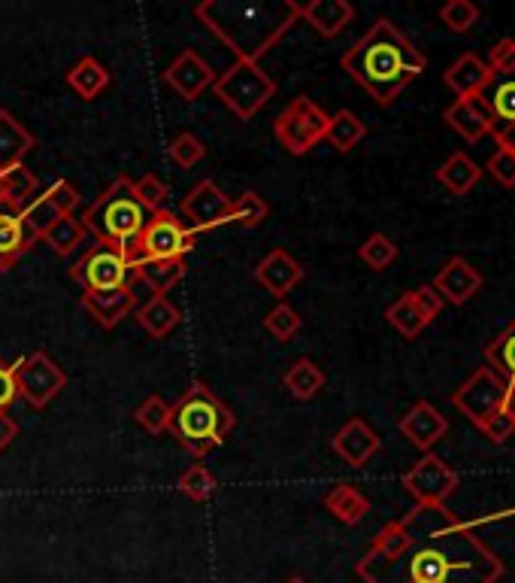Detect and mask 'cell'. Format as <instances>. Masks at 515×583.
Wrapping results in <instances>:
<instances>
[{"label": "cell", "mask_w": 515, "mask_h": 583, "mask_svg": "<svg viewBox=\"0 0 515 583\" xmlns=\"http://www.w3.org/2000/svg\"><path fill=\"white\" fill-rule=\"evenodd\" d=\"M358 258H361L364 265L370 270H385L394 265V258H397V243L391 241L389 234H370L367 241L358 246Z\"/></svg>", "instance_id": "obj_36"}, {"label": "cell", "mask_w": 515, "mask_h": 583, "mask_svg": "<svg viewBox=\"0 0 515 583\" xmlns=\"http://www.w3.org/2000/svg\"><path fill=\"white\" fill-rule=\"evenodd\" d=\"M19 219H22V226H25V231H28L34 241H42V234L56 226L58 219H61V214H58L56 207L42 198V195H37V198L30 201L28 207L19 214Z\"/></svg>", "instance_id": "obj_38"}, {"label": "cell", "mask_w": 515, "mask_h": 583, "mask_svg": "<svg viewBox=\"0 0 515 583\" xmlns=\"http://www.w3.org/2000/svg\"><path fill=\"white\" fill-rule=\"evenodd\" d=\"M301 326H304V319H301V314L294 311L292 304H285V301H279L277 307L270 311V314L265 316V328L277 338V341H292L294 335L301 331Z\"/></svg>", "instance_id": "obj_41"}, {"label": "cell", "mask_w": 515, "mask_h": 583, "mask_svg": "<svg viewBox=\"0 0 515 583\" xmlns=\"http://www.w3.org/2000/svg\"><path fill=\"white\" fill-rule=\"evenodd\" d=\"M85 234H88V231H85L83 219L70 214V216H61L56 226L42 234V243H46L56 256L70 258L85 243Z\"/></svg>", "instance_id": "obj_32"}, {"label": "cell", "mask_w": 515, "mask_h": 583, "mask_svg": "<svg viewBox=\"0 0 515 583\" xmlns=\"http://www.w3.org/2000/svg\"><path fill=\"white\" fill-rule=\"evenodd\" d=\"M301 19L312 25V31L324 37V40H331L336 34H343V31L352 25V19H355V7L348 3V0H312L307 7H301Z\"/></svg>", "instance_id": "obj_20"}, {"label": "cell", "mask_w": 515, "mask_h": 583, "mask_svg": "<svg viewBox=\"0 0 515 583\" xmlns=\"http://www.w3.org/2000/svg\"><path fill=\"white\" fill-rule=\"evenodd\" d=\"M204 28L219 37L237 61H258L294 28L301 3L294 0H207L195 7Z\"/></svg>", "instance_id": "obj_3"}, {"label": "cell", "mask_w": 515, "mask_h": 583, "mask_svg": "<svg viewBox=\"0 0 515 583\" xmlns=\"http://www.w3.org/2000/svg\"><path fill=\"white\" fill-rule=\"evenodd\" d=\"M168 156L173 165H180V168H195L197 161H204L207 158V146H204V141L197 137V134H192V131H182L180 137H173V143H170Z\"/></svg>", "instance_id": "obj_43"}, {"label": "cell", "mask_w": 515, "mask_h": 583, "mask_svg": "<svg viewBox=\"0 0 515 583\" xmlns=\"http://www.w3.org/2000/svg\"><path fill=\"white\" fill-rule=\"evenodd\" d=\"M285 583H309V581H304V578H289Z\"/></svg>", "instance_id": "obj_55"}, {"label": "cell", "mask_w": 515, "mask_h": 583, "mask_svg": "<svg viewBox=\"0 0 515 583\" xmlns=\"http://www.w3.org/2000/svg\"><path fill=\"white\" fill-rule=\"evenodd\" d=\"M255 280L265 286L270 295H277L279 301L292 292L294 286L304 280V268L294 256H289L285 250H273L270 256L261 258V265L255 268Z\"/></svg>", "instance_id": "obj_19"}, {"label": "cell", "mask_w": 515, "mask_h": 583, "mask_svg": "<svg viewBox=\"0 0 515 583\" xmlns=\"http://www.w3.org/2000/svg\"><path fill=\"white\" fill-rule=\"evenodd\" d=\"M385 319H389L391 326L404 335L406 341H416L418 335L428 328V319L421 316V311L416 307V301H413V295H409V292H406V295H401V299L391 304L389 311H385Z\"/></svg>", "instance_id": "obj_35"}, {"label": "cell", "mask_w": 515, "mask_h": 583, "mask_svg": "<svg viewBox=\"0 0 515 583\" xmlns=\"http://www.w3.org/2000/svg\"><path fill=\"white\" fill-rule=\"evenodd\" d=\"M491 92L486 95L488 107L498 122H515V76L510 80H494L491 83Z\"/></svg>", "instance_id": "obj_44"}, {"label": "cell", "mask_w": 515, "mask_h": 583, "mask_svg": "<svg viewBox=\"0 0 515 583\" xmlns=\"http://www.w3.org/2000/svg\"><path fill=\"white\" fill-rule=\"evenodd\" d=\"M185 277V258H143L134 262V280L149 286L152 295H168Z\"/></svg>", "instance_id": "obj_25"}, {"label": "cell", "mask_w": 515, "mask_h": 583, "mask_svg": "<svg viewBox=\"0 0 515 583\" xmlns=\"http://www.w3.org/2000/svg\"><path fill=\"white\" fill-rule=\"evenodd\" d=\"M267 216H270V207L258 192H243L237 201H231V226L258 228Z\"/></svg>", "instance_id": "obj_37"}, {"label": "cell", "mask_w": 515, "mask_h": 583, "mask_svg": "<svg viewBox=\"0 0 515 583\" xmlns=\"http://www.w3.org/2000/svg\"><path fill=\"white\" fill-rule=\"evenodd\" d=\"M34 238H30L22 219L15 210H7L0 207V270H10L19 262V258L28 253L34 246Z\"/></svg>", "instance_id": "obj_26"}, {"label": "cell", "mask_w": 515, "mask_h": 583, "mask_svg": "<svg viewBox=\"0 0 515 583\" xmlns=\"http://www.w3.org/2000/svg\"><path fill=\"white\" fill-rule=\"evenodd\" d=\"M379 447H382L379 435L364 423L361 416H352L331 438V450L346 462L348 469H364L379 453Z\"/></svg>", "instance_id": "obj_18"}, {"label": "cell", "mask_w": 515, "mask_h": 583, "mask_svg": "<svg viewBox=\"0 0 515 583\" xmlns=\"http://www.w3.org/2000/svg\"><path fill=\"white\" fill-rule=\"evenodd\" d=\"M486 171L491 173V180H494L498 185H503V189H515V156L513 153H506V149L491 153Z\"/></svg>", "instance_id": "obj_48"}, {"label": "cell", "mask_w": 515, "mask_h": 583, "mask_svg": "<svg viewBox=\"0 0 515 583\" xmlns=\"http://www.w3.org/2000/svg\"><path fill=\"white\" fill-rule=\"evenodd\" d=\"M443 119H446L449 129L458 131L467 143H476L482 141V137H488L491 129H494V122H498L494 113H491V107H488L486 95H476V98H455L446 107Z\"/></svg>", "instance_id": "obj_16"}, {"label": "cell", "mask_w": 515, "mask_h": 583, "mask_svg": "<svg viewBox=\"0 0 515 583\" xmlns=\"http://www.w3.org/2000/svg\"><path fill=\"white\" fill-rule=\"evenodd\" d=\"M0 192H3V173H0Z\"/></svg>", "instance_id": "obj_56"}, {"label": "cell", "mask_w": 515, "mask_h": 583, "mask_svg": "<svg viewBox=\"0 0 515 583\" xmlns=\"http://www.w3.org/2000/svg\"><path fill=\"white\" fill-rule=\"evenodd\" d=\"M404 489L416 498V505H446V498L458 489V474L446 459L425 453L413 469L404 474Z\"/></svg>", "instance_id": "obj_12"}, {"label": "cell", "mask_w": 515, "mask_h": 583, "mask_svg": "<svg viewBox=\"0 0 515 583\" xmlns=\"http://www.w3.org/2000/svg\"><path fill=\"white\" fill-rule=\"evenodd\" d=\"M212 92L237 119L249 122L277 95V80L258 61H234L222 76H216Z\"/></svg>", "instance_id": "obj_6"}, {"label": "cell", "mask_w": 515, "mask_h": 583, "mask_svg": "<svg viewBox=\"0 0 515 583\" xmlns=\"http://www.w3.org/2000/svg\"><path fill=\"white\" fill-rule=\"evenodd\" d=\"M321 505H324V511L331 513L334 520H340L343 526H358L364 517L370 513V498L352 484L331 486V489L324 493V498H321Z\"/></svg>", "instance_id": "obj_24"}, {"label": "cell", "mask_w": 515, "mask_h": 583, "mask_svg": "<svg viewBox=\"0 0 515 583\" xmlns=\"http://www.w3.org/2000/svg\"><path fill=\"white\" fill-rule=\"evenodd\" d=\"M34 146H37V137L10 110H0V173L25 165Z\"/></svg>", "instance_id": "obj_23"}, {"label": "cell", "mask_w": 515, "mask_h": 583, "mask_svg": "<svg viewBox=\"0 0 515 583\" xmlns=\"http://www.w3.org/2000/svg\"><path fill=\"white\" fill-rule=\"evenodd\" d=\"M40 195V183H37V177L25 168V165H19V168H10V171H3V192H0V207H7V210H15V214H22L25 207H28L30 201Z\"/></svg>", "instance_id": "obj_28"}, {"label": "cell", "mask_w": 515, "mask_h": 583, "mask_svg": "<svg viewBox=\"0 0 515 583\" xmlns=\"http://www.w3.org/2000/svg\"><path fill=\"white\" fill-rule=\"evenodd\" d=\"M510 420L515 423V384H506V396H503V408H501Z\"/></svg>", "instance_id": "obj_54"}, {"label": "cell", "mask_w": 515, "mask_h": 583, "mask_svg": "<svg viewBox=\"0 0 515 583\" xmlns=\"http://www.w3.org/2000/svg\"><path fill=\"white\" fill-rule=\"evenodd\" d=\"M491 137L498 141V149H506L515 156V122H494Z\"/></svg>", "instance_id": "obj_52"}, {"label": "cell", "mask_w": 515, "mask_h": 583, "mask_svg": "<svg viewBox=\"0 0 515 583\" xmlns=\"http://www.w3.org/2000/svg\"><path fill=\"white\" fill-rule=\"evenodd\" d=\"M70 277L83 289V295H107L122 286H134V262L125 246L98 241L70 268Z\"/></svg>", "instance_id": "obj_7"}, {"label": "cell", "mask_w": 515, "mask_h": 583, "mask_svg": "<svg viewBox=\"0 0 515 583\" xmlns=\"http://www.w3.org/2000/svg\"><path fill=\"white\" fill-rule=\"evenodd\" d=\"M409 295H413V301H416V307L421 311V316L428 319V326H431L437 316L443 314V304H446V301H443V295H440L431 283L418 286V289H413Z\"/></svg>", "instance_id": "obj_49"}, {"label": "cell", "mask_w": 515, "mask_h": 583, "mask_svg": "<svg viewBox=\"0 0 515 583\" xmlns=\"http://www.w3.org/2000/svg\"><path fill=\"white\" fill-rule=\"evenodd\" d=\"M479 19H482V10H479L476 3H470V0H452V3H446V7L440 10V22H443L452 34H467Z\"/></svg>", "instance_id": "obj_42"}, {"label": "cell", "mask_w": 515, "mask_h": 583, "mask_svg": "<svg viewBox=\"0 0 515 583\" xmlns=\"http://www.w3.org/2000/svg\"><path fill=\"white\" fill-rule=\"evenodd\" d=\"M397 428H401V435H404L406 441L413 444L416 450L431 453L433 444L440 441L449 432V423L446 416L437 411L431 401H416V404L401 416Z\"/></svg>", "instance_id": "obj_17"}, {"label": "cell", "mask_w": 515, "mask_h": 583, "mask_svg": "<svg viewBox=\"0 0 515 583\" xmlns=\"http://www.w3.org/2000/svg\"><path fill=\"white\" fill-rule=\"evenodd\" d=\"M486 365L506 384H515V316L513 323L486 347Z\"/></svg>", "instance_id": "obj_33"}, {"label": "cell", "mask_w": 515, "mask_h": 583, "mask_svg": "<svg viewBox=\"0 0 515 583\" xmlns=\"http://www.w3.org/2000/svg\"><path fill=\"white\" fill-rule=\"evenodd\" d=\"M164 83H168L185 104L197 100L207 88L216 83V71L207 64V58H200L195 49H185L173 58L168 71H164Z\"/></svg>", "instance_id": "obj_14"}, {"label": "cell", "mask_w": 515, "mask_h": 583, "mask_svg": "<svg viewBox=\"0 0 515 583\" xmlns=\"http://www.w3.org/2000/svg\"><path fill=\"white\" fill-rule=\"evenodd\" d=\"M15 386H19V399L42 411L49 401L61 396V389L68 386V374L49 353L37 350L15 362Z\"/></svg>", "instance_id": "obj_10"}, {"label": "cell", "mask_w": 515, "mask_h": 583, "mask_svg": "<svg viewBox=\"0 0 515 583\" xmlns=\"http://www.w3.org/2000/svg\"><path fill=\"white\" fill-rule=\"evenodd\" d=\"M180 307H176L168 295H152V299L146 301L137 311L139 328H143L149 338H155V341H164L170 331L180 326Z\"/></svg>", "instance_id": "obj_27"}, {"label": "cell", "mask_w": 515, "mask_h": 583, "mask_svg": "<svg viewBox=\"0 0 515 583\" xmlns=\"http://www.w3.org/2000/svg\"><path fill=\"white\" fill-rule=\"evenodd\" d=\"M503 396H506V380L498 377L488 365H482L452 392V404L479 428L491 413L501 411Z\"/></svg>", "instance_id": "obj_11"}, {"label": "cell", "mask_w": 515, "mask_h": 583, "mask_svg": "<svg viewBox=\"0 0 515 583\" xmlns=\"http://www.w3.org/2000/svg\"><path fill=\"white\" fill-rule=\"evenodd\" d=\"M168 185L161 183L155 173H146V177H139L134 180V198L143 204V210L146 214H155V210H164V204H168Z\"/></svg>", "instance_id": "obj_45"}, {"label": "cell", "mask_w": 515, "mask_h": 583, "mask_svg": "<svg viewBox=\"0 0 515 583\" xmlns=\"http://www.w3.org/2000/svg\"><path fill=\"white\" fill-rule=\"evenodd\" d=\"M328 122L331 116L321 110L319 104L307 95L294 98L273 122V134L282 143L285 153L292 156H307L312 146H319L328 134Z\"/></svg>", "instance_id": "obj_9"}, {"label": "cell", "mask_w": 515, "mask_h": 583, "mask_svg": "<svg viewBox=\"0 0 515 583\" xmlns=\"http://www.w3.org/2000/svg\"><path fill=\"white\" fill-rule=\"evenodd\" d=\"M486 64L494 80H510V76H515V40L513 37H503L501 44L491 46Z\"/></svg>", "instance_id": "obj_46"}, {"label": "cell", "mask_w": 515, "mask_h": 583, "mask_svg": "<svg viewBox=\"0 0 515 583\" xmlns=\"http://www.w3.org/2000/svg\"><path fill=\"white\" fill-rule=\"evenodd\" d=\"M234 426L237 420L231 408L204 384L188 386L185 396L170 408L168 432L195 459H204L216 447H222Z\"/></svg>", "instance_id": "obj_4"}, {"label": "cell", "mask_w": 515, "mask_h": 583, "mask_svg": "<svg viewBox=\"0 0 515 583\" xmlns=\"http://www.w3.org/2000/svg\"><path fill=\"white\" fill-rule=\"evenodd\" d=\"M340 64L379 107H391L397 95L425 73L428 58L391 19H377Z\"/></svg>", "instance_id": "obj_2"}, {"label": "cell", "mask_w": 515, "mask_h": 583, "mask_svg": "<svg viewBox=\"0 0 515 583\" xmlns=\"http://www.w3.org/2000/svg\"><path fill=\"white\" fill-rule=\"evenodd\" d=\"M79 219H83L85 231L95 234L100 243L131 246L146 226L149 214L134 198V180L119 177Z\"/></svg>", "instance_id": "obj_5"}, {"label": "cell", "mask_w": 515, "mask_h": 583, "mask_svg": "<svg viewBox=\"0 0 515 583\" xmlns=\"http://www.w3.org/2000/svg\"><path fill=\"white\" fill-rule=\"evenodd\" d=\"M182 216L188 219V228L195 234L216 231V228L231 226V198L212 180H200L182 198Z\"/></svg>", "instance_id": "obj_13"}, {"label": "cell", "mask_w": 515, "mask_h": 583, "mask_svg": "<svg viewBox=\"0 0 515 583\" xmlns=\"http://www.w3.org/2000/svg\"><path fill=\"white\" fill-rule=\"evenodd\" d=\"M134 420L143 432L149 435H164L170 426V404L161 396H149V399L139 404L134 411Z\"/></svg>", "instance_id": "obj_40"}, {"label": "cell", "mask_w": 515, "mask_h": 583, "mask_svg": "<svg viewBox=\"0 0 515 583\" xmlns=\"http://www.w3.org/2000/svg\"><path fill=\"white\" fill-rule=\"evenodd\" d=\"M83 307L100 328H115L125 316L134 314L137 292H134V286H122L107 295H83Z\"/></svg>", "instance_id": "obj_22"}, {"label": "cell", "mask_w": 515, "mask_h": 583, "mask_svg": "<svg viewBox=\"0 0 515 583\" xmlns=\"http://www.w3.org/2000/svg\"><path fill=\"white\" fill-rule=\"evenodd\" d=\"M42 198L49 201V204H52L61 216H70L73 210H76V204H79L83 195H79V189H76L73 183H68V180H56V183L42 192Z\"/></svg>", "instance_id": "obj_47"}, {"label": "cell", "mask_w": 515, "mask_h": 583, "mask_svg": "<svg viewBox=\"0 0 515 583\" xmlns=\"http://www.w3.org/2000/svg\"><path fill=\"white\" fill-rule=\"evenodd\" d=\"M19 399V386H15V362L0 359V413H7Z\"/></svg>", "instance_id": "obj_51"}, {"label": "cell", "mask_w": 515, "mask_h": 583, "mask_svg": "<svg viewBox=\"0 0 515 583\" xmlns=\"http://www.w3.org/2000/svg\"><path fill=\"white\" fill-rule=\"evenodd\" d=\"M479 432H482L491 444H506L515 435V423L506 416V413L498 411L488 416L486 423L479 426Z\"/></svg>", "instance_id": "obj_50"}, {"label": "cell", "mask_w": 515, "mask_h": 583, "mask_svg": "<svg viewBox=\"0 0 515 583\" xmlns=\"http://www.w3.org/2000/svg\"><path fill=\"white\" fill-rule=\"evenodd\" d=\"M409 544L394 559L364 554L355 574L364 583H501L503 559L446 505H416L401 520Z\"/></svg>", "instance_id": "obj_1"}, {"label": "cell", "mask_w": 515, "mask_h": 583, "mask_svg": "<svg viewBox=\"0 0 515 583\" xmlns=\"http://www.w3.org/2000/svg\"><path fill=\"white\" fill-rule=\"evenodd\" d=\"M364 137H367V125L352 110H340V113L331 116L328 134H324V141L331 143L336 153H352Z\"/></svg>", "instance_id": "obj_34"}, {"label": "cell", "mask_w": 515, "mask_h": 583, "mask_svg": "<svg viewBox=\"0 0 515 583\" xmlns=\"http://www.w3.org/2000/svg\"><path fill=\"white\" fill-rule=\"evenodd\" d=\"M431 286L443 295V301L455 304V307H464L467 301H474L482 292L486 280H482V274L467 258L452 256L443 268L437 270Z\"/></svg>", "instance_id": "obj_15"}, {"label": "cell", "mask_w": 515, "mask_h": 583, "mask_svg": "<svg viewBox=\"0 0 515 583\" xmlns=\"http://www.w3.org/2000/svg\"><path fill=\"white\" fill-rule=\"evenodd\" d=\"M19 438V423H15L10 413H0V453Z\"/></svg>", "instance_id": "obj_53"}, {"label": "cell", "mask_w": 515, "mask_h": 583, "mask_svg": "<svg viewBox=\"0 0 515 583\" xmlns=\"http://www.w3.org/2000/svg\"><path fill=\"white\" fill-rule=\"evenodd\" d=\"M197 234L182 222L173 210H155L137 234V241L125 246L131 262L143 258H185L195 250Z\"/></svg>", "instance_id": "obj_8"}, {"label": "cell", "mask_w": 515, "mask_h": 583, "mask_svg": "<svg viewBox=\"0 0 515 583\" xmlns=\"http://www.w3.org/2000/svg\"><path fill=\"white\" fill-rule=\"evenodd\" d=\"M68 86L76 92V98L95 100L100 98V92L110 86V71L100 64L98 58L85 56L79 58L68 73Z\"/></svg>", "instance_id": "obj_29"}, {"label": "cell", "mask_w": 515, "mask_h": 583, "mask_svg": "<svg viewBox=\"0 0 515 583\" xmlns=\"http://www.w3.org/2000/svg\"><path fill=\"white\" fill-rule=\"evenodd\" d=\"M282 386L289 389V396L297 401H312L324 389V371L312 359H297L292 368L285 371Z\"/></svg>", "instance_id": "obj_31"}, {"label": "cell", "mask_w": 515, "mask_h": 583, "mask_svg": "<svg viewBox=\"0 0 515 583\" xmlns=\"http://www.w3.org/2000/svg\"><path fill=\"white\" fill-rule=\"evenodd\" d=\"M437 180L446 185L452 195H467V192L476 189V183L482 180V168H479L467 153H452V156L440 165Z\"/></svg>", "instance_id": "obj_30"}, {"label": "cell", "mask_w": 515, "mask_h": 583, "mask_svg": "<svg viewBox=\"0 0 515 583\" xmlns=\"http://www.w3.org/2000/svg\"><path fill=\"white\" fill-rule=\"evenodd\" d=\"M180 493L185 498H192V501H207L216 489H219V481L212 477V471L207 469V465H200V462H195L188 471H182L180 477Z\"/></svg>", "instance_id": "obj_39"}, {"label": "cell", "mask_w": 515, "mask_h": 583, "mask_svg": "<svg viewBox=\"0 0 515 583\" xmlns=\"http://www.w3.org/2000/svg\"><path fill=\"white\" fill-rule=\"evenodd\" d=\"M443 83H446L458 98H476V95H482L491 83H494V76L488 71V64L474 52H464V56L443 73Z\"/></svg>", "instance_id": "obj_21"}]
</instances>
